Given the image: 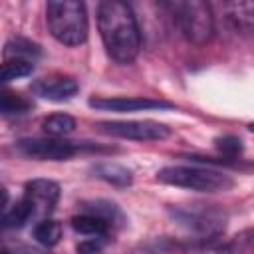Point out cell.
<instances>
[{
	"instance_id": "6da1fadb",
	"label": "cell",
	"mask_w": 254,
	"mask_h": 254,
	"mask_svg": "<svg viewBox=\"0 0 254 254\" xmlns=\"http://www.w3.org/2000/svg\"><path fill=\"white\" fill-rule=\"evenodd\" d=\"M97 28L105 52L117 64H131L141 50V30L129 4L119 0L99 2Z\"/></svg>"
},
{
	"instance_id": "7a4b0ae2",
	"label": "cell",
	"mask_w": 254,
	"mask_h": 254,
	"mask_svg": "<svg viewBox=\"0 0 254 254\" xmlns=\"http://www.w3.org/2000/svg\"><path fill=\"white\" fill-rule=\"evenodd\" d=\"M50 34L64 46H79L87 40L89 24L85 4L77 0H52L46 4Z\"/></svg>"
},
{
	"instance_id": "3957f363",
	"label": "cell",
	"mask_w": 254,
	"mask_h": 254,
	"mask_svg": "<svg viewBox=\"0 0 254 254\" xmlns=\"http://www.w3.org/2000/svg\"><path fill=\"white\" fill-rule=\"evenodd\" d=\"M157 181L171 187L198 190V192H224V190H230L234 185V181L226 173L210 167H198V165L163 167L157 173Z\"/></svg>"
},
{
	"instance_id": "277c9868",
	"label": "cell",
	"mask_w": 254,
	"mask_h": 254,
	"mask_svg": "<svg viewBox=\"0 0 254 254\" xmlns=\"http://www.w3.org/2000/svg\"><path fill=\"white\" fill-rule=\"evenodd\" d=\"M167 8H169L173 20L177 22L181 34L189 42H192L196 46L210 42V38L214 36V18H212V10L206 2H200V0L169 2Z\"/></svg>"
},
{
	"instance_id": "5b68a950",
	"label": "cell",
	"mask_w": 254,
	"mask_h": 254,
	"mask_svg": "<svg viewBox=\"0 0 254 254\" xmlns=\"http://www.w3.org/2000/svg\"><path fill=\"white\" fill-rule=\"evenodd\" d=\"M171 218L183 228L212 240L220 236L226 228V212L214 204H179L169 208Z\"/></svg>"
},
{
	"instance_id": "8992f818",
	"label": "cell",
	"mask_w": 254,
	"mask_h": 254,
	"mask_svg": "<svg viewBox=\"0 0 254 254\" xmlns=\"http://www.w3.org/2000/svg\"><path fill=\"white\" fill-rule=\"evenodd\" d=\"M16 153L26 159L36 161H65L81 151H93L97 145L93 143H79V141H67L64 137H42V139H20L14 145Z\"/></svg>"
},
{
	"instance_id": "52a82bcc",
	"label": "cell",
	"mask_w": 254,
	"mask_h": 254,
	"mask_svg": "<svg viewBox=\"0 0 254 254\" xmlns=\"http://www.w3.org/2000/svg\"><path fill=\"white\" fill-rule=\"evenodd\" d=\"M97 127L107 135L131 141H163L171 137V127L157 121H101Z\"/></svg>"
},
{
	"instance_id": "ba28073f",
	"label": "cell",
	"mask_w": 254,
	"mask_h": 254,
	"mask_svg": "<svg viewBox=\"0 0 254 254\" xmlns=\"http://www.w3.org/2000/svg\"><path fill=\"white\" fill-rule=\"evenodd\" d=\"M22 198L28 202V206L32 210V218L46 220L54 212V208L60 200V185L50 179L28 181L24 187Z\"/></svg>"
},
{
	"instance_id": "9c48e42d",
	"label": "cell",
	"mask_w": 254,
	"mask_h": 254,
	"mask_svg": "<svg viewBox=\"0 0 254 254\" xmlns=\"http://www.w3.org/2000/svg\"><path fill=\"white\" fill-rule=\"evenodd\" d=\"M89 107L99 111H115V113H133V111H153V109H173L175 105L163 99L151 97H93L89 99Z\"/></svg>"
},
{
	"instance_id": "30bf717a",
	"label": "cell",
	"mask_w": 254,
	"mask_h": 254,
	"mask_svg": "<svg viewBox=\"0 0 254 254\" xmlns=\"http://www.w3.org/2000/svg\"><path fill=\"white\" fill-rule=\"evenodd\" d=\"M79 89V83L73 77L67 75H50L40 77L32 83V91L48 101H67L71 99Z\"/></svg>"
},
{
	"instance_id": "8fae6325",
	"label": "cell",
	"mask_w": 254,
	"mask_h": 254,
	"mask_svg": "<svg viewBox=\"0 0 254 254\" xmlns=\"http://www.w3.org/2000/svg\"><path fill=\"white\" fill-rule=\"evenodd\" d=\"M69 222H71V228L77 234L93 236V238H105L109 234V230H111V224L105 218H101V216H97L93 212H79Z\"/></svg>"
},
{
	"instance_id": "7c38bea8",
	"label": "cell",
	"mask_w": 254,
	"mask_h": 254,
	"mask_svg": "<svg viewBox=\"0 0 254 254\" xmlns=\"http://www.w3.org/2000/svg\"><path fill=\"white\" fill-rule=\"evenodd\" d=\"M93 175L113 187H129L133 183V173L123 167V165H117V163H97L93 167Z\"/></svg>"
},
{
	"instance_id": "4fadbf2b",
	"label": "cell",
	"mask_w": 254,
	"mask_h": 254,
	"mask_svg": "<svg viewBox=\"0 0 254 254\" xmlns=\"http://www.w3.org/2000/svg\"><path fill=\"white\" fill-rule=\"evenodd\" d=\"M42 50L38 44L26 40V38H14L4 46V60H28L34 62L40 58Z\"/></svg>"
},
{
	"instance_id": "5bb4252c",
	"label": "cell",
	"mask_w": 254,
	"mask_h": 254,
	"mask_svg": "<svg viewBox=\"0 0 254 254\" xmlns=\"http://www.w3.org/2000/svg\"><path fill=\"white\" fill-rule=\"evenodd\" d=\"M81 212H93L101 218H105L111 226L113 224H123V212L119 210L117 204L109 202V200H91V202H81Z\"/></svg>"
},
{
	"instance_id": "9a60e30c",
	"label": "cell",
	"mask_w": 254,
	"mask_h": 254,
	"mask_svg": "<svg viewBox=\"0 0 254 254\" xmlns=\"http://www.w3.org/2000/svg\"><path fill=\"white\" fill-rule=\"evenodd\" d=\"M42 129L50 137H65L75 129V119L67 113H54L42 121Z\"/></svg>"
},
{
	"instance_id": "2e32d148",
	"label": "cell",
	"mask_w": 254,
	"mask_h": 254,
	"mask_svg": "<svg viewBox=\"0 0 254 254\" xmlns=\"http://www.w3.org/2000/svg\"><path fill=\"white\" fill-rule=\"evenodd\" d=\"M34 238L40 246L44 248H52L60 242L62 238V224L58 220H52V218H46V220H40L36 226H34Z\"/></svg>"
},
{
	"instance_id": "e0dca14e",
	"label": "cell",
	"mask_w": 254,
	"mask_h": 254,
	"mask_svg": "<svg viewBox=\"0 0 254 254\" xmlns=\"http://www.w3.org/2000/svg\"><path fill=\"white\" fill-rule=\"evenodd\" d=\"M30 218H32V210H30L28 202H26L24 198H20V200H16L12 206L4 208L2 226H4L6 230H10V228H22Z\"/></svg>"
},
{
	"instance_id": "ac0fdd59",
	"label": "cell",
	"mask_w": 254,
	"mask_h": 254,
	"mask_svg": "<svg viewBox=\"0 0 254 254\" xmlns=\"http://www.w3.org/2000/svg\"><path fill=\"white\" fill-rule=\"evenodd\" d=\"M32 103L20 95V93H14V91H2V97H0V113L4 117H10V115H22L26 111H30Z\"/></svg>"
},
{
	"instance_id": "d6986e66",
	"label": "cell",
	"mask_w": 254,
	"mask_h": 254,
	"mask_svg": "<svg viewBox=\"0 0 254 254\" xmlns=\"http://www.w3.org/2000/svg\"><path fill=\"white\" fill-rule=\"evenodd\" d=\"M34 71V62H28V60H4L2 64V81L8 83L12 79H20V77H26Z\"/></svg>"
},
{
	"instance_id": "ffe728a7",
	"label": "cell",
	"mask_w": 254,
	"mask_h": 254,
	"mask_svg": "<svg viewBox=\"0 0 254 254\" xmlns=\"http://www.w3.org/2000/svg\"><path fill=\"white\" fill-rule=\"evenodd\" d=\"M214 147L228 159H234L242 153V141L236 135H222L214 139Z\"/></svg>"
},
{
	"instance_id": "44dd1931",
	"label": "cell",
	"mask_w": 254,
	"mask_h": 254,
	"mask_svg": "<svg viewBox=\"0 0 254 254\" xmlns=\"http://www.w3.org/2000/svg\"><path fill=\"white\" fill-rule=\"evenodd\" d=\"M101 252V244H99V238H93V240H85L77 246V254H99Z\"/></svg>"
},
{
	"instance_id": "7402d4cb",
	"label": "cell",
	"mask_w": 254,
	"mask_h": 254,
	"mask_svg": "<svg viewBox=\"0 0 254 254\" xmlns=\"http://www.w3.org/2000/svg\"><path fill=\"white\" fill-rule=\"evenodd\" d=\"M8 250V248H6ZM10 254H50L48 250L44 248H38V246H30V244H14L12 250H8Z\"/></svg>"
},
{
	"instance_id": "603a6c76",
	"label": "cell",
	"mask_w": 254,
	"mask_h": 254,
	"mask_svg": "<svg viewBox=\"0 0 254 254\" xmlns=\"http://www.w3.org/2000/svg\"><path fill=\"white\" fill-rule=\"evenodd\" d=\"M248 127H250V131H252V133H254V121H252V123H250V125H248Z\"/></svg>"
}]
</instances>
